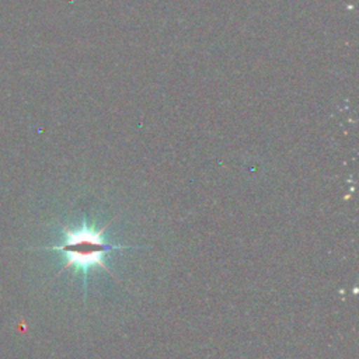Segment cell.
<instances>
[{"instance_id": "cell-1", "label": "cell", "mask_w": 359, "mask_h": 359, "mask_svg": "<svg viewBox=\"0 0 359 359\" xmlns=\"http://www.w3.org/2000/svg\"><path fill=\"white\" fill-rule=\"evenodd\" d=\"M104 230L105 227L97 229L83 219L81 224L77 227H63L60 244L46 247V250L60 252L65 259L63 269L73 268L76 272H80L84 276L86 285V278L91 269L102 268L109 272L105 265V257L112 250L136 248L133 245H114L108 243L104 237Z\"/></svg>"}]
</instances>
